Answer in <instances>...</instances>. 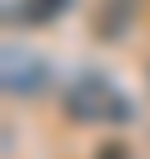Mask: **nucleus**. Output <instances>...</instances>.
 Here are the masks:
<instances>
[{
	"label": "nucleus",
	"mask_w": 150,
	"mask_h": 159,
	"mask_svg": "<svg viewBox=\"0 0 150 159\" xmlns=\"http://www.w3.org/2000/svg\"><path fill=\"white\" fill-rule=\"evenodd\" d=\"M68 9V0H9L5 5V18H18V23H50Z\"/></svg>",
	"instance_id": "nucleus-4"
},
{
	"label": "nucleus",
	"mask_w": 150,
	"mask_h": 159,
	"mask_svg": "<svg viewBox=\"0 0 150 159\" xmlns=\"http://www.w3.org/2000/svg\"><path fill=\"white\" fill-rule=\"evenodd\" d=\"M0 82H5V91L18 100L27 96H37V91H46L50 82V59L46 55H37V50H27V46H5V68H0Z\"/></svg>",
	"instance_id": "nucleus-2"
},
{
	"label": "nucleus",
	"mask_w": 150,
	"mask_h": 159,
	"mask_svg": "<svg viewBox=\"0 0 150 159\" xmlns=\"http://www.w3.org/2000/svg\"><path fill=\"white\" fill-rule=\"evenodd\" d=\"M64 118L82 127H105V123H132V96H123L105 73H77L64 86Z\"/></svg>",
	"instance_id": "nucleus-1"
},
{
	"label": "nucleus",
	"mask_w": 150,
	"mask_h": 159,
	"mask_svg": "<svg viewBox=\"0 0 150 159\" xmlns=\"http://www.w3.org/2000/svg\"><path fill=\"white\" fill-rule=\"evenodd\" d=\"M96 159H127V155H123V150H118V146H105V150H100Z\"/></svg>",
	"instance_id": "nucleus-5"
},
{
	"label": "nucleus",
	"mask_w": 150,
	"mask_h": 159,
	"mask_svg": "<svg viewBox=\"0 0 150 159\" xmlns=\"http://www.w3.org/2000/svg\"><path fill=\"white\" fill-rule=\"evenodd\" d=\"M141 14V0H91V37L114 46V41H123L132 32Z\"/></svg>",
	"instance_id": "nucleus-3"
},
{
	"label": "nucleus",
	"mask_w": 150,
	"mask_h": 159,
	"mask_svg": "<svg viewBox=\"0 0 150 159\" xmlns=\"http://www.w3.org/2000/svg\"><path fill=\"white\" fill-rule=\"evenodd\" d=\"M146 77H150V68H146Z\"/></svg>",
	"instance_id": "nucleus-6"
}]
</instances>
